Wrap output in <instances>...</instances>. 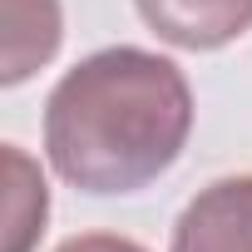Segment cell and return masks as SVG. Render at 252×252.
I'll return each instance as SVG.
<instances>
[{
    "label": "cell",
    "mask_w": 252,
    "mask_h": 252,
    "mask_svg": "<svg viewBox=\"0 0 252 252\" xmlns=\"http://www.w3.org/2000/svg\"><path fill=\"white\" fill-rule=\"evenodd\" d=\"M193 134V89L163 55L114 45L79 60L45 104L50 168L94 198L163 178Z\"/></svg>",
    "instance_id": "cell-1"
},
{
    "label": "cell",
    "mask_w": 252,
    "mask_h": 252,
    "mask_svg": "<svg viewBox=\"0 0 252 252\" xmlns=\"http://www.w3.org/2000/svg\"><path fill=\"white\" fill-rule=\"evenodd\" d=\"M168 252H252V173L208 183L178 213Z\"/></svg>",
    "instance_id": "cell-2"
},
{
    "label": "cell",
    "mask_w": 252,
    "mask_h": 252,
    "mask_svg": "<svg viewBox=\"0 0 252 252\" xmlns=\"http://www.w3.org/2000/svg\"><path fill=\"white\" fill-rule=\"evenodd\" d=\"M144 25L178 50H222L252 30V0H134Z\"/></svg>",
    "instance_id": "cell-3"
},
{
    "label": "cell",
    "mask_w": 252,
    "mask_h": 252,
    "mask_svg": "<svg viewBox=\"0 0 252 252\" xmlns=\"http://www.w3.org/2000/svg\"><path fill=\"white\" fill-rule=\"evenodd\" d=\"M0 10H5V69H0V79L20 84L55 60L64 15H60V0H0Z\"/></svg>",
    "instance_id": "cell-4"
},
{
    "label": "cell",
    "mask_w": 252,
    "mask_h": 252,
    "mask_svg": "<svg viewBox=\"0 0 252 252\" xmlns=\"http://www.w3.org/2000/svg\"><path fill=\"white\" fill-rule=\"evenodd\" d=\"M0 163H5V252H30L50 218L45 173L20 144H5Z\"/></svg>",
    "instance_id": "cell-5"
},
{
    "label": "cell",
    "mask_w": 252,
    "mask_h": 252,
    "mask_svg": "<svg viewBox=\"0 0 252 252\" xmlns=\"http://www.w3.org/2000/svg\"><path fill=\"white\" fill-rule=\"evenodd\" d=\"M55 252H149V247H139L134 237H114V232H79V237L60 242Z\"/></svg>",
    "instance_id": "cell-6"
}]
</instances>
